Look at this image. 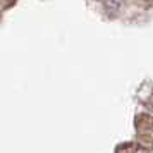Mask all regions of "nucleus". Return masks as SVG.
I'll use <instances>...</instances> for the list:
<instances>
[{"mask_svg": "<svg viewBox=\"0 0 153 153\" xmlns=\"http://www.w3.org/2000/svg\"><path fill=\"white\" fill-rule=\"evenodd\" d=\"M148 108H152V110H148V112H150V115H153V98H152V103H148Z\"/></svg>", "mask_w": 153, "mask_h": 153, "instance_id": "f257e3e1", "label": "nucleus"}]
</instances>
